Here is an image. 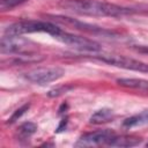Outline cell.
Here are the masks:
<instances>
[{
	"label": "cell",
	"instance_id": "6da1fadb",
	"mask_svg": "<svg viewBox=\"0 0 148 148\" xmlns=\"http://www.w3.org/2000/svg\"><path fill=\"white\" fill-rule=\"evenodd\" d=\"M60 7L83 16H110L119 17L132 14L131 8H125L111 2L99 0H61Z\"/></svg>",
	"mask_w": 148,
	"mask_h": 148
},
{
	"label": "cell",
	"instance_id": "7a4b0ae2",
	"mask_svg": "<svg viewBox=\"0 0 148 148\" xmlns=\"http://www.w3.org/2000/svg\"><path fill=\"white\" fill-rule=\"evenodd\" d=\"M61 29L52 22L49 21H40V20H22L15 22L6 28L5 35H14V36H22L27 34H35V32H45L56 37Z\"/></svg>",
	"mask_w": 148,
	"mask_h": 148
},
{
	"label": "cell",
	"instance_id": "3957f363",
	"mask_svg": "<svg viewBox=\"0 0 148 148\" xmlns=\"http://www.w3.org/2000/svg\"><path fill=\"white\" fill-rule=\"evenodd\" d=\"M36 44L32 43L30 39H27L22 36H14V35H5L1 38L0 50L1 53L8 54H31Z\"/></svg>",
	"mask_w": 148,
	"mask_h": 148
},
{
	"label": "cell",
	"instance_id": "277c9868",
	"mask_svg": "<svg viewBox=\"0 0 148 148\" xmlns=\"http://www.w3.org/2000/svg\"><path fill=\"white\" fill-rule=\"evenodd\" d=\"M96 59L109 64L114 67H120L127 71H134V72H140V73H148V64L126 57L121 54H102L97 56Z\"/></svg>",
	"mask_w": 148,
	"mask_h": 148
},
{
	"label": "cell",
	"instance_id": "5b68a950",
	"mask_svg": "<svg viewBox=\"0 0 148 148\" xmlns=\"http://www.w3.org/2000/svg\"><path fill=\"white\" fill-rule=\"evenodd\" d=\"M65 75V69L58 66L53 67H39L29 71L25 74V79L35 84L44 86L50 82H54Z\"/></svg>",
	"mask_w": 148,
	"mask_h": 148
},
{
	"label": "cell",
	"instance_id": "8992f818",
	"mask_svg": "<svg viewBox=\"0 0 148 148\" xmlns=\"http://www.w3.org/2000/svg\"><path fill=\"white\" fill-rule=\"evenodd\" d=\"M54 38L58 39L59 42L71 46V47L76 49V50L89 51V52H97V51L101 50V45L97 42H95L92 39H89L87 37H82V36H77V35H74V34L66 32L64 30H61Z\"/></svg>",
	"mask_w": 148,
	"mask_h": 148
},
{
	"label": "cell",
	"instance_id": "52a82bcc",
	"mask_svg": "<svg viewBox=\"0 0 148 148\" xmlns=\"http://www.w3.org/2000/svg\"><path fill=\"white\" fill-rule=\"evenodd\" d=\"M116 136V134L112 131L109 130H103V131H96V132H91V133H87L84 135H82L76 146H84V147H89V146H110L112 139Z\"/></svg>",
	"mask_w": 148,
	"mask_h": 148
},
{
	"label": "cell",
	"instance_id": "ba28073f",
	"mask_svg": "<svg viewBox=\"0 0 148 148\" xmlns=\"http://www.w3.org/2000/svg\"><path fill=\"white\" fill-rule=\"evenodd\" d=\"M51 17L54 21H57L61 24L72 25L75 29H79V30H82V31H88L90 34H102V35L110 34L109 31H106L103 28H99V27H96V25H92V24H89V23H86V22H82V21H77V20L72 18V17L61 16V15H52Z\"/></svg>",
	"mask_w": 148,
	"mask_h": 148
},
{
	"label": "cell",
	"instance_id": "9c48e42d",
	"mask_svg": "<svg viewBox=\"0 0 148 148\" xmlns=\"http://www.w3.org/2000/svg\"><path fill=\"white\" fill-rule=\"evenodd\" d=\"M117 83L121 87L125 88H131V89H136V90H148V81L143 79H118Z\"/></svg>",
	"mask_w": 148,
	"mask_h": 148
},
{
	"label": "cell",
	"instance_id": "30bf717a",
	"mask_svg": "<svg viewBox=\"0 0 148 148\" xmlns=\"http://www.w3.org/2000/svg\"><path fill=\"white\" fill-rule=\"evenodd\" d=\"M113 118V112L110 109H101L98 111H96L89 119L90 124H95V125H99V124H104L108 123L110 120H112Z\"/></svg>",
	"mask_w": 148,
	"mask_h": 148
},
{
	"label": "cell",
	"instance_id": "8fae6325",
	"mask_svg": "<svg viewBox=\"0 0 148 148\" xmlns=\"http://www.w3.org/2000/svg\"><path fill=\"white\" fill-rule=\"evenodd\" d=\"M148 123V110H143L140 113H136L127 119L124 120V126L125 127H134V126H140L145 125Z\"/></svg>",
	"mask_w": 148,
	"mask_h": 148
},
{
	"label": "cell",
	"instance_id": "7c38bea8",
	"mask_svg": "<svg viewBox=\"0 0 148 148\" xmlns=\"http://www.w3.org/2000/svg\"><path fill=\"white\" fill-rule=\"evenodd\" d=\"M140 139L132 138V136H114L110 143V146L113 147H132L140 143Z\"/></svg>",
	"mask_w": 148,
	"mask_h": 148
},
{
	"label": "cell",
	"instance_id": "4fadbf2b",
	"mask_svg": "<svg viewBox=\"0 0 148 148\" xmlns=\"http://www.w3.org/2000/svg\"><path fill=\"white\" fill-rule=\"evenodd\" d=\"M37 130V126L34 123H24L22 124L17 130V136L20 140L29 139Z\"/></svg>",
	"mask_w": 148,
	"mask_h": 148
},
{
	"label": "cell",
	"instance_id": "5bb4252c",
	"mask_svg": "<svg viewBox=\"0 0 148 148\" xmlns=\"http://www.w3.org/2000/svg\"><path fill=\"white\" fill-rule=\"evenodd\" d=\"M27 0H1L0 1V8L1 10H10L13 9L14 7L21 5L22 2H24Z\"/></svg>",
	"mask_w": 148,
	"mask_h": 148
},
{
	"label": "cell",
	"instance_id": "9a60e30c",
	"mask_svg": "<svg viewBox=\"0 0 148 148\" xmlns=\"http://www.w3.org/2000/svg\"><path fill=\"white\" fill-rule=\"evenodd\" d=\"M69 89H71V87H65V86H62V87H57V88L51 89L47 95H49L50 97H56V96H59V95L66 92V91L69 90Z\"/></svg>",
	"mask_w": 148,
	"mask_h": 148
},
{
	"label": "cell",
	"instance_id": "2e32d148",
	"mask_svg": "<svg viewBox=\"0 0 148 148\" xmlns=\"http://www.w3.org/2000/svg\"><path fill=\"white\" fill-rule=\"evenodd\" d=\"M28 109H29V104L23 105L22 108H20L18 110H16V112L10 117V119H8V121H9V123H14V121H15L17 118H20V117L25 112V110H28Z\"/></svg>",
	"mask_w": 148,
	"mask_h": 148
},
{
	"label": "cell",
	"instance_id": "e0dca14e",
	"mask_svg": "<svg viewBox=\"0 0 148 148\" xmlns=\"http://www.w3.org/2000/svg\"><path fill=\"white\" fill-rule=\"evenodd\" d=\"M138 50H139V51H142V52H148V46H145V47H139Z\"/></svg>",
	"mask_w": 148,
	"mask_h": 148
},
{
	"label": "cell",
	"instance_id": "ac0fdd59",
	"mask_svg": "<svg viewBox=\"0 0 148 148\" xmlns=\"http://www.w3.org/2000/svg\"><path fill=\"white\" fill-rule=\"evenodd\" d=\"M147 146H148V143H147Z\"/></svg>",
	"mask_w": 148,
	"mask_h": 148
}]
</instances>
